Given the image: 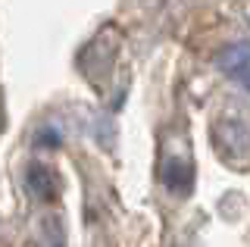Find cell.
Returning a JSON list of instances; mask_svg holds the SVG:
<instances>
[{"label":"cell","mask_w":250,"mask_h":247,"mask_svg":"<svg viewBox=\"0 0 250 247\" xmlns=\"http://www.w3.org/2000/svg\"><path fill=\"white\" fill-rule=\"evenodd\" d=\"M31 185H35V188L38 191H47V188H50V179H47V172H44V169H28V188H31Z\"/></svg>","instance_id":"obj_2"},{"label":"cell","mask_w":250,"mask_h":247,"mask_svg":"<svg viewBox=\"0 0 250 247\" xmlns=\"http://www.w3.org/2000/svg\"><path fill=\"white\" fill-rule=\"evenodd\" d=\"M219 63H222V69L241 84V88L250 91V44H234V47H229Z\"/></svg>","instance_id":"obj_1"}]
</instances>
